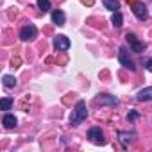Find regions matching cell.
I'll return each mask as SVG.
<instances>
[{
    "instance_id": "obj_14",
    "label": "cell",
    "mask_w": 152,
    "mask_h": 152,
    "mask_svg": "<svg viewBox=\"0 0 152 152\" xmlns=\"http://www.w3.org/2000/svg\"><path fill=\"white\" fill-rule=\"evenodd\" d=\"M102 4H104L106 9H109L113 13H116L120 9V2H118V0H102Z\"/></svg>"
},
{
    "instance_id": "obj_15",
    "label": "cell",
    "mask_w": 152,
    "mask_h": 152,
    "mask_svg": "<svg viewBox=\"0 0 152 152\" xmlns=\"http://www.w3.org/2000/svg\"><path fill=\"white\" fill-rule=\"evenodd\" d=\"M2 84L6 86V88H16V77H13V75H4L2 77Z\"/></svg>"
},
{
    "instance_id": "obj_2",
    "label": "cell",
    "mask_w": 152,
    "mask_h": 152,
    "mask_svg": "<svg viewBox=\"0 0 152 152\" xmlns=\"http://www.w3.org/2000/svg\"><path fill=\"white\" fill-rule=\"evenodd\" d=\"M125 39H127V43H129V47H131V52L141 54V52L147 48V43L141 41V39H138L134 32H127V34H125Z\"/></svg>"
},
{
    "instance_id": "obj_6",
    "label": "cell",
    "mask_w": 152,
    "mask_h": 152,
    "mask_svg": "<svg viewBox=\"0 0 152 152\" xmlns=\"http://www.w3.org/2000/svg\"><path fill=\"white\" fill-rule=\"evenodd\" d=\"M132 13H134V16H136L138 20H141V22L148 20V9H147V6H145L143 2H134V4H132Z\"/></svg>"
},
{
    "instance_id": "obj_21",
    "label": "cell",
    "mask_w": 152,
    "mask_h": 152,
    "mask_svg": "<svg viewBox=\"0 0 152 152\" xmlns=\"http://www.w3.org/2000/svg\"><path fill=\"white\" fill-rule=\"evenodd\" d=\"M127 2H131V4H134V0H127Z\"/></svg>"
},
{
    "instance_id": "obj_7",
    "label": "cell",
    "mask_w": 152,
    "mask_h": 152,
    "mask_svg": "<svg viewBox=\"0 0 152 152\" xmlns=\"http://www.w3.org/2000/svg\"><path fill=\"white\" fill-rule=\"evenodd\" d=\"M54 48H56L57 52H66V50L70 48V39H68L64 34H57V36L54 38Z\"/></svg>"
},
{
    "instance_id": "obj_12",
    "label": "cell",
    "mask_w": 152,
    "mask_h": 152,
    "mask_svg": "<svg viewBox=\"0 0 152 152\" xmlns=\"http://www.w3.org/2000/svg\"><path fill=\"white\" fill-rule=\"evenodd\" d=\"M52 22L56 23V25H59V27H63L64 23H66V15L61 11V9H56L54 13H52Z\"/></svg>"
},
{
    "instance_id": "obj_18",
    "label": "cell",
    "mask_w": 152,
    "mask_h": 152,
    "mask_svg": "<svg viewBox=\"0 0 152 152\" xmlns=\"http://www.w3.org/2000/svg\"><path fill=\"white\" fill-rule=\"evenodd\" d=\"M138 118H140V113H138V111H131V113L127 115V120H129V122H136Z\"/></svg>"
},
{
    "instance_id": "obj_11",
    "label": "cell",
    "mask_w": 152,
    "mask_h": 152,
    "mask_svg": "<svg viewBox=\"0 0 152 152\" xmlns=\"http://www.w3.org/2000/svg\"><path fill=\"white\" fill-rule=\"evenodd\" d=\"M2 124H4V127H6V129H15V127L18 125V120H16V116H15V115L6 113V115L2 116Z\"/></svg>"
},
{
    "instance_id": "obj_8",
    "label": "cell",
    "mask_w": 152,
    "mask_h": 152,
    "mask_svg": "<svg viewBox=\"0 0 152 152\" xmlns=\"http://www.w3.org/2000/svg\"><path fill=\"white\" fill-rule=\"evenodd\" d=\"M95 102H97V104H100V106H109V107H115V106L118 104V99H116L115 95H109V93H100V95L95 99Z\"/></svg>"
},
{
    "instance_id": "obj_3",
    "label": "cell",
    "mask_w": 152,
    "mask_h": 152,
    "mask_svg": "<svg viewBox=\"0 0 152 152\" xmlns=\"http://www.w3.org/2000/svg\"><path fill=\"white\" fill-rule=\"evenodd\" d=\"M118 61H120V64H122V66H125L127 70L136 72V64H134V61L131 59L127 47H120V50H118Z\"/></svg>"
},
{
    "instance_id": "obj_1",
    "label": "cell",
    "mask_w": 152,
    "mask_h": 152,
    "mask_svg": "<svg viewBox=\"0 0 152 152\" xmlns=\"http://www.w3.org/2000/svg\"><path fill=\"white\" fill-rule=\"evenodd\" d=\"M88 116V107H86V102L84 100H77V104H75L72 115H70V125L72 127H79Z\"/></svg>"
},
{
    "instance_id": "obj_10",
    "label": "cell",
    "mask_w": 152,
    "mask_h": 152,
    "mask_svg": "<svg viewBox=\"0 0 152 152\" xmlns=\"http://www.w3.org/2000/svg\"><path fill=\"white\" fill-rule=\"evenodd\" d=\"M136 100H138V102H150V100H152V86L140 90L138 95H136Z\"/></svg>"
},
{
    "instance_id": "obj_9",
    "label": "cell",
    "mask_w": 152,
    "mask_h": 152,
    "mask_svg": "<svg viewBox=\"0 0 152 152\" xmlns=\"http://www.w3.org/2000/svg\"><path fill=\"white\" fill-rule=\"evenodd\" d=\"M116 136H118V141L122 143V147H129V145L136 140V132H134V131H131V132H127V131H118Z\"/></svg>"
},
{
    "instance_id": "obj_16",
    "label": "cell",
    "mask_w": 152,
    "mask_h": 152,
    "mask_svg": "<svg viewBox=\"0 0 152 152\" xmlns=\"http://www.w3.org/2000/svg\"><path fill=\"white\" fill-rule=\"evenodd\" d=\"M36 4H38V9H41L43 13L50 11V0H36Z\"/></svg>"
},
{
    "instance_id": "obj_13",
    "label": "cell",
    "mask_w": 152,
    "mask_h": 152,
    "mask_svg": "<svg viewBox=\"0 0 152 152\" xmlns=\"http://www.w3.org/2000/svg\"><path fill=\"white\" fill-rule=\"evenodd\" d=\"M111 23H113V27H115V29H120V27L124 25V16H122V13H120V11L113 13V16H111Z\"/></svg>"
},
{
    "instance_id": "obj_17",
    "label": "cell",
    "mask_w": 152,
    "mask_h": 152,
    "mask_svg": "<svg viewBox=\"0 0 152 152\" xmlns=\"http://www.w3.org/2000/svg\"><path fill=\"white\" fill-rule=\"evenodd\" d=\"M11 107H13V99L11 97H4L2 99V109L4 111H9Z\"/></svg>"
},
{
    "instance_id": "obj_4",
    "label": "cell",
    "mask_w": 152,
    "mask_h": 152,
    "mask_svg": "<svg viewBox=\"0 0 152 152\" xmlns=\"http://www.w3.org/2000/svg\"><path fill=\"white\" fill-rule=\"evenodd\" d=\"M34 38H38V27L32 23H27L20 29V39L22 41H32Z\"/></svg>"
},
{
    "instance_id": "obj_19",
    "label": "cell",
    "mask_w": 152,
    "mask_h": 152,
    "mask_svg": "<svg viewBox=\"0 0 152 152\" xmlns=\"http://www.w3.org/2000/svg\"><path fill=\"white\" fill-rule=\"evenodd\" d=\"M143 64H145V68H147L148 72H152V57H148V59H145V63H143Z\"/></svg>"
},
{
    "instance_id": "obj_5",
    "label": "cell",
    "mask_w": 152,
    "mask_h": 152,
    "mask_svg": "<svg viewBox=\"0 0 152 152\" xmlns=\"http://www.w3.org/2000/svg\"><path fill=\"white\" fill-rule=\"evenodd\" d=\"M88 138H90V141L95 143V145H104V143H106V140H104V131H102L100 127H91V129L88 131Z\"/></svg>"
},
{
    "instance_id": "obj_20",
    "label": "cell",
    "mask_w": 152,
    "mask_h": 152,
    "mask_svg": "<svg viewBox=\"0 0 152 152\" xmlns=\"http://www.w3.org/2000/svg\"><path fill=\"white\" fill-rule=\"evenodd\" d=\"M11 63H13V66H15V68H16V66H18V64H20V57H15V59H13V61H11Z\"/></svg>"
}]
</instances>
